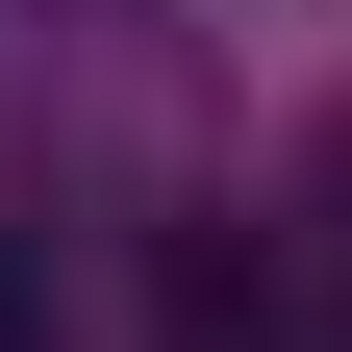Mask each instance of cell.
I'll return each instance as SVG.
<instances>
[{
	"label": "cell",
	"instance_id": "6da1fadb",
	"mask_svg": "<svg viewBox=\"0 0 352 352\" xmlns=\"http://www.w3.org/2000/svg\"><path fill=\"white\" fill-rule=\"evenodd\" d=\"M302 227H327V277H352V126H327V151H302Z\"/></svg>",
	"mask_w": 352,
	"mask_h": 352
}]
</instances>
